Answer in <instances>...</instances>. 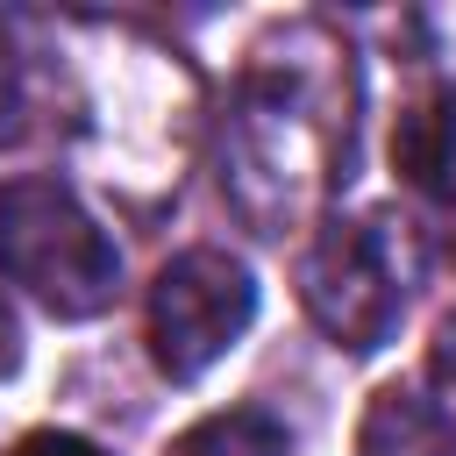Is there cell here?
<instances>
[{
	"label": "cell",
	"instance_id": "2",
	"mask_svg": "<svg viewBox=\"0 0 456 456\" xmlns=\"http://www.w3.org/2000/svg\"><path fill=\"white\" fill-rule=\"evenodd\" d=\"M0 271L36 292L50 314L86 321L114 299L121 249L114 235L78 207L71 185L57 178H14L0 185Z\"/></svg>",
	"mask_w": 456,
	"mask_h": 456
},
{
	"label": "cell",
	"instance_id": "5",
	"mask_svg": "<svg viewBox=\"0 0 456 456\" xmlns=\"http://www.w3.org/2000/svg\"><path fill=\"white\" fill-rule=\"evenodd\" d=\"M392 157H399V171H406L420 192L456 200V86H435V93H420V100L399 114Z\"/></svg>",
	"mask_w": 456,
	"mask_h": 456
},
{
	"label": "cell",
	"instance_id": "9",
	"mask_svg": "<svg viewBox=\"0 0 456 456\" xmlns=\"http://www.w3.org/2000/svg\"><path fill=\"white\" fill-rule=\"evenodd\" d=\"M14 456H107V449H93V442H78V435H28Z\"/></svg>",
	"mask_w": 456,
	"mask_h": 456
},
{
	"label": "cell",
	"instance_id": "10",
	"mask_svg": "<svg viewBox=\"0 0 456 456\" xmlns=\"http://www.w3.org/2000/svg\"><path fill=\"white\" fill-rule=\"evenodd\" d=\"M14 363H21V328H14V306L0 299V378H7Z\"/></svg>",
	"mask_w": 456,
	"mask_h": 456
},
{
	"label": "cell",
	"instance_id": "7",
	"mask_svg": "<svg viewBox=\"0 0 456 456\" xmlns=\"http://www.w3.org/2000/svg\"><path fill=\"white\" fill-rule=\"evenodd\" d=\"M178 456H285V428L264 406H235V413H214L192 435H178Z\"/></svg>",
	"mask_w": 456,
	"mask_h": 456
},
{
	"label": "cell",
	"instance_id": "3",
	"mask_svg": "<svg viewBox=\"0 0 456 456\" xmlns=\"http://www.w3.org/2000/svg\"><path fill=\"white\" fill-rule=\"evenodd\" d=\"M406 285H413V235L392 214L328 221L299 264V299L342 349H378L406 314Z\"/></svg>",
	"mask_w": 456,
	"mask_h": 456
},
{
	"label": "cell",
	"instance_id": "4",
	"mask_svg": "<svg viewBox=\"0 0 456 456\" xmlns=\"http://www.w3.org/2000/svg\"><path fill=\"white\" fill-rule=\"evenodd\" d=\"M256 321V285L221 249H185L150 285V349L171 378H200Z\"/></svg>",
	"mask_w": 456,
	"mask_h": 456
},
{
	"label": "cell",
	"instance_id": "8",
	"mask_svg": "<svg viewBox=\"0 0 456 456\" xmlns=\"http://www.w3.org/2000/svg\"><path fill=\"white\" fill-rule=\"evenodd\" d=\"M21 128H28V71H21V50L0 28V142H14Z\"/></svg>",
	"mask_w": 456,
	"mask_h": 456
},
{
	"label": "cell",
	"instance_id": "6",
	"mask_svg": "<svg viewBox=\"0 0 456 456\" xmlns=\"http://www.w3.org/2000/svg\"><path fill=\"white\" fill-rule=\"evenodd\" d=\"M356 456H456V428L435 399L392 385L370 399V413L356 428Z\"/></svg>",
	"mask_w": 456,
	"mask_h": 456
},
{
	"label": "cell",
	"instance_id": "1",
	"mask_svg": "<svg viewBox=\"0 0 456 456\" xmlns=\"http://www.w3.org/2000/svg\"><path fill=\"white\" fill-rule=\"evenodd\" d=\"M321 50L328 43L314 28L285 36V50H264L228 100L221 185L256 235L306 214V200L335 178V157L349 164V64H314Z\"/></svg>",
	"mask_w": 456,
	"mask_h": 456
}]
</instances>
